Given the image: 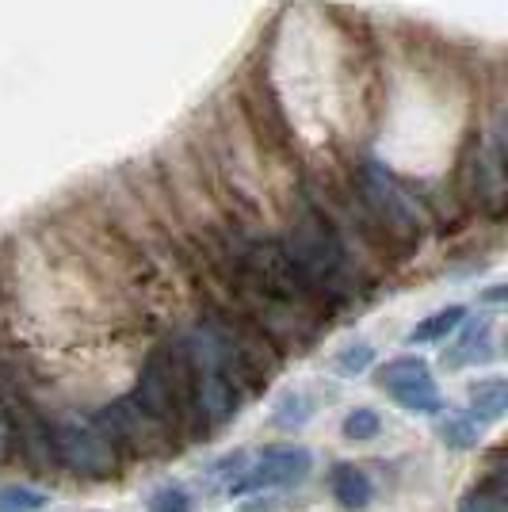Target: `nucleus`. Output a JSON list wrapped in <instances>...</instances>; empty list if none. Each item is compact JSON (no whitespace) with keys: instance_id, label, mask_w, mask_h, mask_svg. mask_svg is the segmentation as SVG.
Wrapping results in <instances>:
<instances>
[{"instance_id":"9b49d317","label":"nucleus","mask_w":508,"mask_h":512,"mask_svg":"<svg viewBox=\"0 0 508 512\" xmlns=\"http://www.w3.org/2000/svg\"><path fill=\"white\" fill-rule=\"evenodd\" d=\"M436 436L451 451H474L482 444V425L466 409H440L436 413Z\"/></svg>"},{"instance_id":"f257e3e1","label":"nucleus","mask_w":508,"mask_h":512,"mask_svg":"<svg viewBox=\"0 0 508 512\" xmlns=\"http://www.w3.org/2000/svg\"><path fill=\"white\" fill-rule=\"evenodd\" d=\"M279 245L329 318L371 295V276L356 260L352 237L344 234V226L325 207V199L314 192V184L302 188L291 226Z\"/></svg>"},{"instance_id":"0eeeda50","label":"nucleus","mask_w":508,"mask_h":512,"mask_svg":"<svg viewBox=\"0 0 508 512\" xmlns=\"http://www.w3.org/2000/svg\"><path fill=\"white\" fill-rule=\"evenodd\" d=\"M455 333H459V341L444 352L447 371H463V367H470V363H486V360L497 356V344H493V321L466 318Z\"/></svg>"},{"instance_id":"4be33fe9","label":"nucleus","mask_w":508,"mask_h":512,"mask_svg":"<svg viewBox=\"0 0 508 512\" xmlns=\"http://www.w3.org/2000/svg\"><path fill=\"white\" fill-rule=\"evenodd\" d=\"M486 302H505V287H501V283H493V287L486 291Z\"/></svg>"},{"instance_id":"f3484780","label":"nucleus","mask_w":508,"mask_h":512,"mask_svg":"<svg viewBox=\"0 0 508 512\" xmlns=\"http://www.w3.org/2000/svg\"><path fill=\"white\" fill-rule=\"evenodd\" d=\"M333 367H337V375H344V379H360V375H367L375 367V348L367 341H348L344 348H337Z\"/></svg>"},{"instance_id":"412c9836","label":"nucleus","mask_w":508,"mask_h":512,"mask_svg":"<svg viewBox=\"0 0 508 512\" xmlns=\"http://www.w3.org/2000/svg\"><path fill=\"white\" fill-rule=\"evenodd\" d=\"M272 509H276V505H272V497L256 493V497H249V501H245V505H241L237 512H272Z\"/></svg>"},{"instance_id":"6ab92c4d","label":"nucleus","mask_w":508,"mask_h":512,"mask_svg":"<svg viewBox=\"0 0 508 512\" xmlns=\"http://www.w3.org/2000/svg\"><path fill=\"white\" fill-rule=\"evenodd\" d=\"M245 463H249V451H230V455L214 459L211 467H207V490L230 493V486L237 482V474L245 470Z\"/></svg>"},{"instance_id":"aec40b11","label":"nucleus","mask_w":508,"mask_h":512,"mask_svg":"<svg viewBox=\"0 0 508 512\" xmlns=\"http://www.w3.org/2000/svg\"><path fill=\"white\" fill-rule=\"evenodd\" d=\"M149 512H191V493L180 482L157 486L149 493Z\"/></svg>"},{"instance_id":"ddd939ff","label":"nucleus","mask_w":508,"mask_h":512,"mask_svg":"<svg viewBox=\"0 0 508 512\" xmlns=\"http://www.w3.org/2000/svg\"><path fill=\"white\" fill-rule=\"evenodd\" d=\"M470 318V310L466 306H459V302H451V306H444V310H436V314H428V318H421L413 329H409V337L405 341L409 344H436V341H447L463 321Z\"/></svg>"},{"instance_id":"6e6552de","label":"nucleus","mask_w":508,"mask_h":512,"mask_svg":"<svg viewBox=\"0 0 508 512\" xmlns=\"http://www.w3.org/2000/svg\"><path fill=\"white\" fill-rule=\"evenodd\" d=\"M329 490H333V501L348 512H363L375 501V482L356 463H337L329 470Z\"/></svg>"},{"instance_id":"1a4fd4ad","label":"nucleus","mask_w":508,"mask_h":512,"mask_svg":"<svg viewBox=\"0 0 508 512\" xmlns=\"http://www.w3.org/2000/svg\"><path fill=\"white\" fill-rule=\"evenodd\" d=\"M508 409V383L501 375H489V379H478L466 390V413L478 421V425H497Z\"/></svg>"},{"instance_id":"9d476101","label":"nucleus","mask_w":508,"mask_h":512,"mask_svg":"<svg viewBox=\"0 0 508 512\" xmlns=\"http://www.w3.org/2000/svg\"><path fill=\"white\" fill-rule=\"evenodd\" d=\"M508 474L501 459L489 467V474L478 478V486L459 501V512H508Z\"/></svg>"},{"instance_id":"20e7f679","label":"nucleus","mask_w":508,"mask_h":512,"mask_svg":"<svg viewBox=\"0 0 508 512\" xmlns=\"http://www.w3.org/2000/svg\"><path fill=\"white\" fill-rule=\"evenodd\" d=\"M50 448H54V467L85 482H119L127 470V455L115 448L111 432L96 413L50 421Z\"/></svg>"},{"instance_id":"39448f33","label":"nucleus","mask_w":508,"mask_h":512,"mask_svg":"<svg viewBox=\"0 0 508 512\" xmlns=\"http://www.w3.org/2000/svg\"><path fill=\"white\" fill-rule=\"evenodd\" d=\"M96 417H100L104 428L111 432L115 448L127 455V463L130 459H172V455L184 451L169 428H161L146 409L134 402V394L115 398V402L100 409Z\"/></svg>"},{"instance_id":"a211bd4d","label":"nucleus","mask_w":508,"mask_h":512,"mask_svg":"<svg viewBox=\"0 0 508 512\" xmlns=\"http://www.w3.org/2000/svg\"><path fill=\"white\" fill-rule=\"evenodd\" d=\"M46 505H50V493L35 486H23V482L0 486V512H43Z\"/></svg>"},{"instance_id":"7ed1b4c3","label":"nucleus","mask_w":508,"mask_h":512,"mask_svg":"<svg viewBox=\"0 0 508 512\" xmlns=\"http://www.w3.org/2000/svg\"><path fill=\"white\" fill-rule=\"evenodd\" d=\"M352 195L360 203L363 218L371 222V234H375L382 253H405L421 241L424 218L417 207V195H409L402 180L382 169L379 161H363Z\"/></svg>"},{"instance_id":"f8f14e48","label":"nucleus","mask_w":508,"mask_h":512,"mask_svg":"<svg viewBox=\"0 0 508 512\" xmlns=\"http://www.w3.org/2000/svg\"><path fill=\"white\" fill-rule=\"evenodd\" d=\"M314 413H318V398L310 394V390H283L276 398V406H272V425L283 428V432H298V428H306L314 421Z\"/></svg>"},{"instance_id":"4468645a","label":"nucleus","mask_w":508,"mask_h":512,"mask_svg":"<svg viewBox=\"0 0 508 512\" xmlns=\"http://www.w3.org/2000/svg\"><path fill=\"white\" fill-rule=\"evenodd\" d=\"M390 398H394L405 413H417V417H436V413L444 409V394H440V386H436L432 375H424V379H417V383L394 390Z\"/></svg>"},{"instance_id":"dca6fc26","label":"nucleus","mask_w":508,"mask_h":512,"mask_svg":"<svg viewBox=\"0 0 508 512\" xmlns=\"http://www.w3.org/2000/svg\"><path fill=\"white\" fill-rule=\"evenodd\" d=\"M340 432H344V440H352V444H367V440H375L382 432V413L371 406L348 409L344 421H340Z\"/></svg>"},{"instance_id":"423d86ee","label":"nucleus","mask_w":508,"mask_h":512,"mask_svg":"<svg viewBox=\"0 0 508 512\" xmlns=\"http://www.w3.org/2000/svg\"><path fill=\"white\" fill-rule=\"evenodd\" d=\"M314 470V451L298 448V444H276V448H260L249 455L245 470L237 474L230 486V497H245V493L279 490V486H298L306 482Z\"/></svg>"},{"instance_id":"2eb2a0df","label":"nucleus","mask_w":508,"mask_h":512,"mask_svg":"<svg viewBox=\"0 0 508 512\" xmlns=\"http://www.w3.org/2000/svg\"><path fill=\"white\" fill-rule=\"evenodd\" d=\"M424 375H432V371H428V363H424L421 356H394V360H386L379 371H375V383H379L386 394H394V390L417 383Z\"/></svg>"},{"instance_id":"f03ea898","label":"nucleus","mask_w":508,"mask_h":512,"mask_svg":"<svg viewBox=\"0 0 508 512\" xmlns=\"http://www.w3.org/2000/svg\"><path fill=\"white\" fill-rule=\"evenodd\" d=\"M130 394H134V402L146 409L157 425L169 428L172 436L180 440V448L211 440L203 421H199V413H195L191 367L188 352L180 344V333L149 348V356L142 360V371H138V383H134Z\"/></svg>"}]
</instances>
